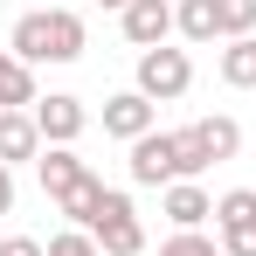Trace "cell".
<instances>
[{"mask_svg": "<svg viewBox=\"0 0 256 256\" xmlns=\"http://www.w3.org/2000/svg\"><path fill=\"white\" fill-rule=\"evenodd\" d=\"M7 48H14L28 70H42V62H76L90 48V28H84V14H70V7H35V14L14 21Z\"/></svg>", "mask_w": 256, "mask_h": 256, "instance_id": "1", "label": "cell"}, {"mask_svg": "<svg viewBox=\"0 0 256 256\" xmlns=\"http://www.w3.org/2000/svg\"><path fill=\"white\" fill-rule=\"evenodd\" d=\"M187 84H194L187 48H146V56H138V76H132V90H138V97L173 104V97H187Z\"/></svg>", "mask_w": 256, "mask_h": 256, "instance_id": "2", "label": "cell"}, {"mask_svg": "<svg viewBox=\"0 0 256 256\" xmlns=\"http://www.w3.org/2000/svg\"><path fill=\"white\" fill-rule=\"evenodd\" d=\"M90 236H97V250L104 256H138L146 250V228H138V208H132V194H104V208H97V222H90Z\"/></svg>", "mask_w": 256, "mask_h": 256, "instance_id": "3", "label": "cell"}, {"mask_svg": "<svg viewBox=\"0 0 256 256\" xmlns=\"http://www.w3.org/2000/svg\"><path fill=\"white\" fill-rule=\"evenodd\" d=\"M125 173H132V187H160V194H166L173 180H180V146H173V132H146V138H132Z\"/></svg>", "mask_w": 256, "mask_h": 256, "instance_id": "4", "label": "cell"}, {"mask_svg": "<svg viewBox=\"0 0 256 256\" xmlns=\"http://www.w3.org/2000/svg\"><path fill=\"white\" fill-rule=\"evenodd\" d=\"M214 242L228 256H256V187H228L214 201Z\"/></svg>", "mask_w": 256, "mask_h": 256, "instance_id": "5", "label": "cell"}, {"mask_svg": "<svg viewBox=\"0 0 256 256\" xmlns=\"http://www.w3.org/2000/svg\"><path fill=\"white\" fill-rule=\"evenodd\" d=\"M35 125H42V146H76L90 125L84 97H70V90H48L42 104H35Z\"/></svg>", "mask_w": 256, "mask_h": 256, "instance_id": "6", "label": "cell"}, {"mask_svg": "<svg viewBox=\"0 0 256 256\" xmlns=\"http://www.w3.org/2000/svg\"><path fill=\"white\" fill-rule=\"evenodd\" d=\"M118 28H125V42L146 56V48H166L173 35V0H132L125 14H118Z\"/></svg>", "mask_w": 256, "mask_h": 256, "instance_id": "7", "label": "cell"}, {"mask_svg": "<svg viewBox=\"0 0 256 256\" xmlns=\"http://www.w3.org/2000/svg\"><path fill=\"white\" fill-rule=\"evenodd\" d=\"M35 180H42V194H48V201H70V194L90 180V160H76V146H42Z\"/></svg>", "mask_w": 256, "mask_h": 256, "instance_id": "8", "label": "cell"}, {"mask_svg": "<svg viewBox=\"0 0 256 256\" xmlns=\"http://www.w3.org/2000/svg\"><path fill=\"white\" fill-rule=\"evenodd\" d=\"M35 160H42L35 111H0V166H35Z\"/></svg>", "mask_w": 256, "mask_h": 256, "instance_id": "9", "label": "cell"}, {"mask_svg": "<svg viewBox=\"0 0 256 256\" xmlns=\"http://www.w3.org/2000/svg\"><path fill=\"white\" fill-rule=\"evenodd\" d=\"M152 111H160L152 97H138V90H118V97H104V132L132 146V138H146V132H152Z\"/></svg>", "mask_w": 256, "mask_h": 256, "instance_id": "10", "label": "cell"}, {"mask_svg": "<svg viewBox=\"0 0 256 256\" xmlns=\"http://www.w3.org/2000/svg\"><path fill=\"white\" fill-rule=\"evenodd\" d=\"M160 208H166L173 228H201V222H214V194L201 180H173L166 194H160Z\"/></svg>", "mask_w": 256, "mask_h": 256, "instance_id": "11", "label": "cell"}, {"mask_svg": "<svg viewBox=\"0 0 256 256\" xmlns=\"http://www.w3.org/2000/svg\"><path fill=\"white\" fill-rule=\"evenodd\" d=\"M42 104V90H35V70L14 56V48H0V111H35Z\"/></svg>", "mask_w": 256, "mask_h": 256, "instance_id": "12", "label": "cell"}, {"mask_svg": "<svg viewBox=\"0 0 256 256\" xmlns=\"http://www.w3.org/2000/svg\"><path fill=\"white\" fill-rule=\"evenodd\" d=\"M173 35L194 42V48L222 42V14H214V0H180V7H173Z\"/></svg>", "mask_w": 256, "mask_h": 256, "instance_id": "13", "label": "cell"}, {"mask_svg": "<svg viewBox=\"0 0 256 256\" xmlns=\"http://www.w3.org/2000/svg\"><path fill=\"white\" fill-rule=\"evenodd\" d=\"M214 70H222V84H228V90H256V35H242V42H222Z\"/></svg>", "mask_w": 256, "mask_h": 256, "instance_id": "14", "label": "cell"}, {"mask_svg": "<svg viewBox=\"0 0 256 256\" xmlns=\"http://www.w3.org/2000/svg\"><path fill=\"white\" fill-rule=\"evenodd\" d=\"M194 132H201V146L214 152V166L242 152V125H236V118H222V111H214V118H194Z\"/></svg>", "mask_w": 256, "mask_h": 256, "instance_id": "15", "label": "cell"}, {"mask_svg": "<svg viewBox=\"0 0 256 256\" xmlns=\"http://www.w3.org/2000/svg\"><path fill=\"white\" fill-rule=\"evenodd\" d=\"M104 194H111V187H104V180H97V173H90L84 187H76V194H70V201H56V208L70 214V228H90V222H97V208H104Z\"/></svg>", "mask_w": 256, "mask_h": 256, "instance_id": "16", "label": "cell"}, {"mask_svg": "<svg viewBox=\"0 0 256 256\" xmlns=\"http://www.w3.org/2000/svg\"><path fill=\"white\" fill-rule=\"evenodd\" d=\"M173 146H180V180H201V173L214 166V152L201 146V132H194V125H180V132H173Z\"/></svg>", "mask_w": 256, "mask_h": 256, "instance_id": "17", "label": "cell"}, {"mask_svg": "<svg viewBox=\"0 0 256 256\" xmlns=\"http://www.w3.org/2000/svg\"><path fill=\"white\" fill-rule=\"evenodd\" d=\"M214 14H222V42L256 35V0H214Z\"/></svg>", "mask_w": 256, "mask_h": 256, "instance_id": "18", "label": "cell"}, {"mask_svg": "<svg viewBox=\"0 0 256 256\" xmlns=\"http://www.w3.org/2000/svg\"><path fill=\"white\" fill-rule=\"evenodd\" d=\"M160 256H228L214 236H201V228H173L166 242H160Z\"/></svg>", "mask_w": 256, "mask_h": 256, "instance_id": "19", "label": "cell"}, {"mask_svg": "<svg viewBox=\"0 0 256 256\" xmlns=\"http://www.w3.org/2000/svg\"><path fill=\"white\" fill-rule=\"evenodd\" d=\"M48 256H104V250L90 228H62V236H48Z\"/></svg>", "mask_w": 256, "mask_h": 256, "instance_id": "20", "label": "cell"}, {"mask_svg": "<svg viewBox=\"0 0 256 256\" xmlns=\"http://www.w3.org/2000/svg\"><path fill=\"white\" fill-rule=\"evenodd\" d=\"M0 256H48V250L35 242V236H7V242H0Z\"/></svg>", "mask_w": 256, "mask_h": 256, "instance_id": "21", "label": "cell"}, {"mask_svg": "<svg viewBox=\"0 0 256 256\" xmlns=\"http://www.w3.org/2000/svg\"><path fill=\"white\" fill-rule=\"evenodd\" d=\"M0 214H14V166H0Z\"/></svg>", "mask_w": 256, "mask_h": 256, "instance_id": "22", "label": "cell"}, {"mask_svg": "<svg viewBox=\"0 0 256 256\" xmlns=\"http://www.w3.org/2000/svg\"><path fill=\"white\" fill-rule=\"evenodd\" d=\"M97 7H111V14H125V7H132V0H97Z\"/></svg>", "mask_w": 256, "mask_h": 256, "instance_id": "23", "label": "cell"}]
</instances>
